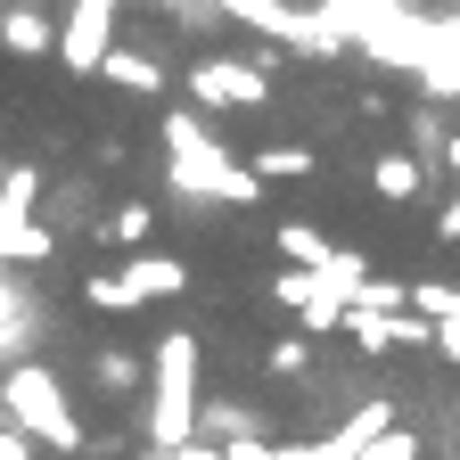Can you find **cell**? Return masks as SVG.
I'll list each match as a JSON object with an SVG mask.
<instances>
[{"mask_svg":"<svg viewBox=\"0 0 460 460\" xmlns=\"http://www.w3.org/2000/svg\"><path fill=\"white\" fill-rule=\"evenodd\" d=\"M190 362H198V345L190 337H172L164 345V394H156V436H164V452H181L190 444Z\"/></svg>","mask_w":460,"mask_h":460,"instance_id":"1","label":"cell"},{"mask_svg":"<svg viewBox=\"0 0 460 460\" xmlns=\"http://www.w3.org/2000/svg\"><path fill=\"white\" fill-rule=\"evenodd\" d=\"M9 402H17V411H25V420H33V428H41L49 444H83V428L66 420V402H58V386H49V378L17 370V378H9Z\"/></svg>","mask_w":460,"mask_h":460,"instance_id":"2","label":"cell"},{"mask_svg":"<svg viewBox=\"0 0 460 460\" xmlns=\"http://www.w3.org/2000/svg\"><path fill=\"white\" fill-rule=\"evenodd\" d=\"M164 288H181V263H140L124 279H91V305L99 313H132L140 296H164Z\"/></svg>","mask_w":460,"mask_h":460,"instance_id":"3","label":"cell"},{"mask_svg":"<svg viewBox=\"0 0 460 460\" xmlns=\"http://www.w3.org/2000/svg\"><path fill=\"white\" fill-rule=\"evenodd\" d=\"M190 83H198V99H214V107H263V75H255V66H230V58L198 66Z\"/></svg>","mask_w":460,"mask_h":460,"instance_id":"4","label":"cell"},{"mask_svg":"<svg viewBox=\"0 0 460 460\" xmlns=\"http://www.w3.org/2000/svg\"><path fill=\"white\" fill-rule=\"evenodd\" d=\"M107 17H115V0H75V25H66V58H75L83 75L115 58V49L99 41V33H107Z\"/></svg>","mask_w":460,"mask_h":460,"instance_id":"5","label":"cell"},{"mask_svg":"<svg viewBox=\"0 0 460 460\" xmlns=\"http://www.w3.org/2000/svg\"><path fill=\"white\" fill-rule=\"evenodd\" d=\"M0 41H9L17 58H41L49 41H66V25L41 17V9H9V17H0Z\"/></svg>","mask_w":460,"mask_h":460,"instance_id":"6","label":"cell"},{"mask_svg":"<svg viewBox=\"0 0 460 460\" xmlns=\"http://www.w3.org/2000/svg\"><path fill=\"white\" fill-rule=\"evenodd\" d=\"M279 247H288V255H296V263H313V271H337V255H329V239H321V230H305V222H288V230H279Z\"/></svg>","mask_w":460,"mask_h":460,"instance_id":"7","label":"cell"},{"mask_svg":"<svg viewBox=\"0 0 460 460\" xmlns=\"http://www.w3.org/2000/svg\"><path fill=\"white\" fill-rule=\"evenodd\" d=\"M420 190V156H386L378 164V198H411Z\"/></svg>","mask_w":460,"mask_h":460,"instance_id":"8","label":"cell"},{"mask_svg":"<svg viewBox=\"0 0 460 460\" xmlns=\"http://www.w3.org/2000/svg\"><path fill=\"white\" fill-rule=\"evenodd\" d=\"M107 75H115V83H132V91H156V66H148V58H132V49H115V58H107Z\"/></svg>","mask_w":460,"mask_h":460,"instance_id":"9","label":"cell"},{"mask_svg":"<svg viewBox=\"0 0 460 460\" xmlns=\"http://www.w3.org/2000/svg\"><path fill=\"white\" fill-rule=\"evenodd\" d=\"M91 370H99V386H107V394H132V378H140V370H132V354H99Z\"/></svg>","mask_w":460,"mask_h":460,"instance_id":"10","label":"cell"},{"mask_svg":"<svg viewBox=\"0 0 460 460\" xmlns=\"http://www.w3.org/2000/svg\"><path fill=\"white\" fill-rule=\"evenodd\" d=\"M255 172H263V181H296V172H313V156H296V148H271Z\"/></svg>","mask_w":460,"mask_h":460,"instance_id":"11","label":"cell"},{"mask_svg":"<svg viewBox=\"0 0 460 460\" xmlns=\"http://www.w3.org/2000/svg\"><path fill=\"white\" fill-rule=\"evenodd\" d=\"M148 239V206H124V214H115V247H140Z\"/></svg>","mask_w":460,"mask_h":460,"instance_id":"12","label":"cell"},{"mask_svg":"<svg viewBox=\"0 0 460 460\" xmlns=\"http://www.w3.org/2000/svg\"><path fill=\"white\" fill-rule=\"evenodd\" d=\"M0 460H25V436L17 428H0Z\"/></svg>","mask_w":460,"mask_h":460,"instance_id":"13","label":"cell"},{"mask_svg":"<svg viewBox=\"0 0 460 460\" xmlns=\"http://www.w3.org/2000/svg\"><path fill=\"white\" fill-rule=\"evenodd\" d=\"M436 345H444V354L460 362V321H444V329H436Z\"/></svg>","mask_w":460,"mask_h":460,"instance_id":"14","label":"cell"},{"mask_svg":"<svg viewBox=\"0 0 460 460\" xmlns=\"http://www.w3.org/2000/svg\"><path fill=\"white\" fill-rule=\"evenodd\" d=\"M444 230H452V239H460V198H452V206H444Z\"/></svg>","mask_w":460,"mask_h":460,"instance_id":"15","label":"cell"},{"mask_svg":"<svg viewBox=\"0 0 460 460\" xmlns=\"http://www.w3.org/2000/svg\"><path fill=\"white\" fill-rule=\"evenodd\" d=\"M444 156H452V172H460V140H452V148H444Z\"/></svg>","mask_w":460,"mask_h":460,"instance_id":"16","label":"cell"},{"mask_svg":"<svg viewBox=\"0 0 460 460\" xmlns=\"http://www.w3.org/2000/svg\"><path fill=\"white\" fill-rule=\"evenodd\" d=\"M17 9H41V0H17Z\"/></svg>","mask_w":460,"mask_h":460,"instance_id":"17","label":"cell"}]
</instances>
